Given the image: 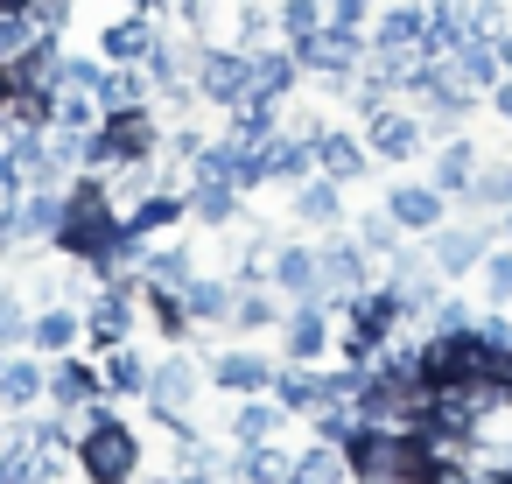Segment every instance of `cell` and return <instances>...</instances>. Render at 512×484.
<instances>
[{"label": "cell", "mask_w": 512, "mask_h": 484, "mask_svg": "<svg viewBox=\"0 0 512 484\" xmlns=\"http://www.w3.org/2000/svg\"><path fill=\"white\" fill-rule=\"evenodd\" d=\"M246 57H253V92H260V99H288V92H295V78H302L295 50L260 43V50H246Z\"/></svg>", "instance_id": "f1b7e54d"}, {"label": "cell", "mask_w": 512, "mask_h": 484, "mask_svg": "<svg viewBox=\"0 0 512 484\" xmlns=\"http://www.w3.org/2000/svg\"><path fill=\"white\" fill-rule=\"evenodd\" d=\"M183 218H190V197H183V190H148V197L127 211V232L155 239V232H176Z\"/></svg>", "instance_id": "4dcf8cb0"}, {"label": "cell", "mask_w": 512, "mask_h": 484, "mask_svg": "<svg viewBox=\"0 0 512 484\" xmlns=\"http://www.w3.org/2000/svg\"><path fill=\"white\" fill-rule=\"evenodd\" d=\"M155 36H162V22L141 15V8H127V15H113V22L99 29V57H106V64H148Z\"/></svg>", "instance_id": "5bb4252c"}, {"label": "cell", "mask_w": 512, "mask_h": 484, "mask_svg": "<svg viewBox=\"0 0 512 484\" xmlns=\"http://www.w3.org/2000/svg\"><path fill=\"white\" fill-rule=\"evenodd\" d=\"M498 246H512V204L498 211Z\"/></svg>", "instance_id": "c3c4849f"}, {"label": "cell", "mask_w": 512, "mask_h": 484, "mask_svg": "<svg viewBox=\"0 0 512 484\" xmlns=\"http://www.w3.org/2000/svg\"><path fill=\"white\" fill-rule=\"evenodd\" d=\"M274 36V8H267V0H239V15H232V43L239 50H260Z\"/></svg>", "instance_id": "f35d334b"}, {"label": "cell", "mask_w": 512, "mask_h": 484, "mask_svg": "<svg viewBox=\"0 0 512 484\" xmlns=\"http://www.w3.org/2000/svg\"><path fill=\"white\" fill-rule=\"evenodd\" d=\"M15 197H22V155L0 148V204H15Z\"/></svg>", "instance_id": "f6af8a7d"}, {"label": "cell", "mask_w": 512, "mask_h": 484, "mask_svg": "<svg viewBox=\"0 0 512 484\" xmlns=\"http://www.w3.org/2000/svg\"><path fill=\"white\" fill-rule=\"evenodd\" d=\"M0 8H22V15H29V8H36V0H0Z\"/></svg>", "instance_id": "681fc988"}, {"label": "cell", "mask_w": 512, "mask_h": 484, "mask_svg": "<svg viewBox=\"0 0 512 484\" xmlns=\"http://www.w3.org/2000/svg\"><path fill=\"white\" fill-rule=\"evenodd\" d=\"M316 176H330V183H365V169H372V148H365V134H351V127H323L316 141Z\"/></svg>", "instance_id": "8fae6325"}, {"label": "cell", "mask_w": 512, "mask_h": 484, "mask_svg": "<svg viewBox=\"0 0 512 484\" xmlns=\"http://www.w3.org/2000/svg\"><path fill=\"white\" fill-rule=\"evenodd\" d=\"M372 50H428V0H393V8H379Z\"/></svg>", "instance_id": "ac0fdd59"}, {"label": "cell", "mask_w": 512, "mask_h": 484, "mask_svg": "<svg viewBox=\"0 0 512 484\" xmlns=\"http://www.w3.org/2000/svg\"><path fill=\"white\" fill-rule=\"evenodd\" d=\"M190 85H197V99L204 106H239L246 92H253V57L239 50V43H204V57H197V71H190Z\"/></svg>", "instance_id": "5b68a950"}, {"label": "cell", "mask_w": 512, "mask_h": 484, "mask_svg": "<svg viewBox=\"0 0 512 484\" xmlns=\"http://www.w3.org/2000/svg\"><path fill=\"white\" fill-rule=\"evenodd\" d=\"M477 281H484V302L491 309H512V246H491L484 267H477Z\"/></svg>", "instance_id": "74e56055"}, {"label": "cell", "mask_w": 512, "mask_h": 484, "mask_svg": "<svg viewBox=\"0 0 512 484\" xmlns=\"http://www.w3.org/2000/svg\"><path fill=\"white\" fill-rule=\"evenodd\" d=\"M29 330H36V309H29L15 288H0V351H8V344H29Z\"/></svg>", "instance_id": "ab89813d"}, {"label": "cell", "mask_w": 512, "mask_h": 484, "mask_svg": "<svg viewBox=\"0 0 512 484\" xmlns=\"http://www.w3.org/2000/svg\"><path fill=\"white\" fill-rule=\"evenodd\" d=\"M190 274H197V253H190V246H148V260H141V295H183Z\"/></svg>", "instance_id": "44dd1931"}, {"label": "cell", "mask_w": 512, "mask_h": 484, "mask_svg": "<svg viewBox=\"0 0 512 484\" xmlns=\"http://www.w3.org/2000/svg\"><path fill=\"white\" fill-rule=\"evenodd\" d=\"M78 477L85 484H134L141 477V435L99 400V407H85L78 414Z\"/></svg>", "instance_id": "7a4b0ae2"}, {"label": "cell", "mask_w": 512, "mask_h": 484, "mask_svg": "<svg viewBox=\"0 0 512 484\" xmlns=\"http://www.w3.org/2000/svg\"><path fill=\"white\" fill-rule=\"evenodd\" d=\"M491 379H498V386H512V351H498V358H491Z\"/></svg>", "instance_id": "7dc6e473"}, {"label": "cell", "mask_w": 512, "mask_h": 484, "mask_svg": "<svg viewBox=\"0 0 512 484\" xmlns=\"http://www.w3.org/2000/svg\"><path fill=\"white\" fill-rule=\"evenodd\" d=\"M99 379H106V393H113V400H148V358H141L134 344L99 351Z\"/></svg>", "instance_id": "83f0119b"}, {"label": "cell", "mask_w": 512, "mask_h": 484, "mask_svg": "<svg viewBox=\"0 0 512 484\" xmlns=\"http://www.w3.org/2000/svg\"><path fill=\"white\" fill-rule=\"evenodd\" d=\"M162 155V120H155V106L141 99V106H120V113H99V127H92V155H85V169H134V162H155Z\"/></svg>", "instance_id": "3957f363"}, {"label": "cell", "mask_w": 512, "mask_h": 484, "mask_svg": "<svg viewBox=\"0 0 512 484\" xmlns=\"http://www.w3.org/2000/svg\"><path fill=\"white\" fill-rule=\"evenodd\" d=\"M99 400H113V393H106V379H99V358H78V351L50 358V407L85 414V407H99Z\"/></svg>", "instance_id": "30bf717a"}, {"label": "cell", "mask_w": 512, "mask_h": 484, "mask_svg": "<svg viewBox=\"0 0 512 484\" xmlns=\"http://www.w3.org/2000/svg\"><path fill=\"white\" fill-rule=\"evenodd\" d=\"M463 204H470V211H491V218H498V211L512 204V162H505V155H498V162H484V169L470 176V197H463Z\"/></svg>", "instance_id": "e575fe53"}, {"label": "cell", "mask_w": 512, "mask_h": 484, "mask_svg": "<svg viewBox=\"0 0 512 484\" xmlns=\"http://www.w3.org/2000/svg\"><path fill=\"white\" fill-rule=\"evenodd\" d=\"M330 344H337V316H330V302H295V309L281 316V358L316 365Z\"/></svg>", "instance_id": "9c48e42d"}, {"label": "cell", "mask_w": 512, "mask_h": 484, "mask_svg": "<svg viewBox=\"0 0 512 484\" xmlns=\"http://www.w3.org/2000/svg\"><path fill=\"white\" fill-rule=\"evenodd\" d=\"M288 463H295V456H288L281 442H239V456L225 463V477H232V484H288Z\"/></svg>", "instance_id": "d4e9b609"}, {"label": "cell", "mask_w": 512, "mask_h": 484, "mask_svg": "<svg viewBox=\"0 0 512 484\" xmlns=\"http://www.w3.org/2000/svg\"><path fill=\"white\" fill-rule=\"evenodd\" d=\"M323 22H330V8H323V0H274V29L288 36V50H295V43H309Z\"/></svg>", "instance_id": "d590c367"}, {"label": "cell", "mask_w": 512, "mask_h": 484, "mask_svg": "<svg viewBox=\"0 0 512 484\" xmlns=\"http://www.w3.org/2000/svg\"><path fill=\"white\" fill-rule=\"evenodd\" d=\"M274 372H281V365H267V351L232 344V351H218V358H211V372H204V379H211L218 393L246 400V393H267V386H274Z\"/></svg>", "instance_id": "4fadbf2b"}, {"label": "cell", "mask_w": 512, "mask_h": 484, "mask_svg": "<svg viewBox=\"0 0 512 484\" xmlns=\"http://www.w3.org/2000/svg\"><path fill=\"white\" fill-rule=\"evenodd\" d=\"M50 113H57L50 127H71V134H92V127H99V99L78 92V85H64V92L50 99Z\"/></svg>", "instance_id": "8d00e7d4"}, {"label": "cell", "mask_w": 512, "mask_h": 484, "mask_svg": "<svg viewBox=\"0 0 512 484\" xmlns=\"http://www.w3.org/2000/svg\"><path fill=\"white\" fill-rule=\"evenodd\" d=\"M386 211L400 218V232H407V239H428V232L449 218V197L421 176V183H393V190H386Z\"/></svg>", "instance_id": "7c38bea8"}, {"label": "cell", "mask_w": 512, "mask_h": 484, "mask_svg": "<svg viewBox=\"0 0 512 484\" xmlns=\"http://www.w3.org/2000/svg\"><path fill=\"white\" fill-rule=\"evenodd\" d=\"M484 169V155H477V141L470 134H449L442 148H435V169H428V183L449 197V204H463L470 197V176Z\"/></svg>", "instance_id": "e0dca14e"}, {"label": "cell", "mask_w": 512, "mask_h": 484, "mask_svg": "<svg viewBox=\"0 0 512 484\" xmlns=\"http://www.w3.org/2000/svg\"><path fill=\"white\" fill-rule=\"evenodd\" d=\"M323 8H330V22H344V29H365L379 0H323Z\"/></svg>", "instance_id": "ee69618b"}, {"label": "cell", "mask_w": 512, "mask_h": 484, "mask_svg": "<svg viewBox=\"0 0 512 484\" xmlns=\"http://www.w3.org/2000/svg\"><path fill=\"white\" fill-rule=\"evenodd\" d=\"M316 267H323V302L337 309V302H351V295H365L372 288V253L358 246V239H323L316 246Z\"/></svg>", "instance_id": "ba28073f"}, {"label": "cell", "mask_w": 512, "mask_h": 484, "mask_svg": "<svg viewBox=\"0 0 512 484\" xmlns=\"http://www.w3.org/2000/svg\"><path fill=\"white\" fill-rule=\"evenodd\" d=\"M281 134V99H260V92H246L239 106H232V127H225V141H239V148H267Z\"/></svg>", "instance_id": "7402d4cb"}, {"label": "cell", "mask_w": 512, "mask_h": 484, "mask_svg": "<svg viewBox=\"0 0 512 484\" xmlns=\"http://www.w3.org/2000/svg\"><path fill=\"white\" fill-rule=\"evenodd\" d=\"M183 197H190V218H197V225H211V232H225V225H239V218H246V204H239L246 190H232V183H190Z\"/></svg>", "instance_id": "f546056e"}, {"label": "cell", "mask_w": 512, "mask_h": 484, "mask_svg": "<svg viewBox=\"0 0 512 484\" xmlns=\"http://www.w3.org/2000/svg\"><path fill=\"white\" fill-rule=\"evenodd\" d=\"M29 344H36L43 358H64V351H78V344H85V316H78L71 302H50V309H36V330H29Z\"/></svg>", "instance_id": "603a6c76"}, {"label": "cell", "mask_w": 512, "mask_h": 484, "mask_svg": "<svg viewBox=\"0 0 512 484\" xmlns=\"http://www.w3.org/2000/svg\"><path fill=\"white\" fill-rule=\"evenodd\" d=\"M491 113H498V127H512V71L491 85Z\"/></svg>", "instance_id": "bcb514c9"}, {"label": "cell", "mask_w": 512, "mask_h": 484, "mask_svg": "<svg viewBox=\"0 0 512 484\" xmlns=\"http://www.w3.org/2000/svg\"><path fill=\"white\" fill-rule=\"evenodd\" d=\"M267 393L288 407V421H295V414L309 421V414L323 407V372H316V365H295V358H281V372H274V386H267Z\"/></svg>", "instance_id": "cb8c5ba5"}, {"label": "cell", "mask_w": 512, "mask_h": 484, "mask_svg": "<svg viewBox=\"0 0 512 484\" xmlns=\"http://www.w3.org/2000/svg\"><path fill=\"white\" fill-rule=\"evenodd\" d=\"M29 22H36V36H64L71 29V0H36Z\"/></svg>", "instance_id": "7bdbcfd3"}, {"label": "cell", "mask_w": 512, "mask_h": 484, "mask_svg": "<svg viewBox=\"0 0 512 484\" xmlns=\"http://www.w3.org/2000/svg\"><path fill=\"white\" fill-rule=\"evenodd\" d=\"M316 176V148L302 141V134H274L267 148H260V183H281V190H295V183H309Z\"/></svg>", "instance_id": "2e32d148"}, {"label": "cell", "mask_w": 512, "mask_h": 484, "mask_svg": "<svg viewBox=\"0 0 512 484\" xmlns=\"http://www.w3.org/2000/svg\"><path fill=\"white\" fill-rule=\"evenodd\" d=\"M295 225H309V232H344V183H330V176L295 183Z\"/></svg>", "instance_id": "ffe728a7"}, {"label": "cell", "mask_w": 512, "mask_h": 484, "mask_svg": "<svg viewBox=\"0 0 512 484\" xmlns=\"http://www.w3.org/2000/svg\"><path fill=\"white\" fill-rule=\"evenodd\" d=\"M232 330H239V337L281 330V302L267 295V281H239V295H232Z\"/></svg>", "instance_id": "d6a6232c"}, {"label": "cell", "mask_w": 512, "mask_h": 484, "mask_svg": "<svg viewBox=\"0 0 512 484\" xmlns=\"http://www.w3.org/2000/svg\"><path fill=\"white\" fill-rule=\"evenodd\" d=\"M470 323H477V316H470L463 295H442V302L428 309V330H470Z\"/></svg>", "instance_id": "b9f144b4"}, {"label": "cell", "mask_w": 512, "mask_h": 484, "mask_svg": "<svg viewBox=\"0 0 512 484\" xmlns=\"http://www.w3.org/2000/svg\"><path fill=\"white\" fill-rule=\"evenodd\" d=\"M155 484H176V477H155Z\"/></svg>", "instance_id": "f907efd6"}, {"label": "cell", "mask_w": 512, "mask_h": 484, "mask_svg": "<svg viewBox=\"0 0 512 484\" xmlns=\"http://www.w3.org/2000/svg\"><path fill=\"white\" fill-rule=\"evenodd\" d=\"M50 400V372L36 358H8V372H0V407L8 414H36Z\"/></svg>", "instance_id": "484cf974"}, {"label": "cell", "mask_w": 512, "mask_h": 484, "mask_svg": "<svg viewBox=\"0 0 512 484\" xmlns=\"http://www.w3.org/2000/svg\"><path fill=\"white\" fill-rule=\"evenodd\" d=\"M267 288H281L288 302H323V267H316V246H274Z\"/></svg>", "instance_id": "9a60e30c"}, {"label": "cell", "mask_w": 512, "mask_h": 484, "mask_svg": "<svg viewBox=\"0 0 512 484\" xmlns=\"http://www.w3.org/2000/svg\"><path fill=\"white\" fill-rule=\"evenodd\" d=\"M29 43H36V22H29L22 8H0V64H15Z\"/></svg>", "instance_id": "60d3db41"}, {"label": "cell", "mask_w": 512, "mask_h": 484, "mask_svg": "<svg viewBox=\"0 0 512 484\" xmlns=\"http://www.w3.org/2000/svg\"><path fill=\"white\" fill-rule=\"evenodd\" d=\"M120 204H113V190H106V176L92 169V176H78V183H64V225H57V253L64 260H78V267H92L113 239H120Z\"/></svg>", "instance_id": "6da1fadb"}, {"label": "cell", "mask_w": 512, "mask_h": 484, "mask_svg": "<svg viewBox=\"0 0 512 484\" xmlns=\"http://www.w3.org/2000/svg\"><path fill=\"white\" fill-rule=\"evenodd\" d=\"M281 421H288V407H281L274 393H246V400L232 407V442H274Z\"/></svg>", "instance_id": "1f68e13d"}, {"label": "cell", "mask_w": 512, "mask_h": 484, "mask_svg": "<svg viewBox=\"0 0 512 484\" xmlns=\"http://www.w3.org/2000/svg\"><path fill=\"white\" fill-rule=\"evenodd\" d=\"M134 323H141V295L134 288H99L85 302V351H113V344H134Z\"/></svg>", "instance_id": "52a82bcc"}, {"label": "cell", "mask_w": 512, "mask_h": 484, "mask_svg": "<svg viewBox=\"0 0 512 484\" xmlns=\"http://www.w3.org/2000/svg\"><path fill=\"white\" fill-rule=\"evenodd\" d=\"M0 372H8V358H0Z\"/></svg>", "instance_id": "816d5d0a"}, {"label": "cell", "mask_w": 512, "mask_h": 484, "mask_svg": "<svg viewBox=\"0 0 512 484\" xmlns=\"http://www.w3.org/2000/svg\"><path fill=\"white\" fill-rule=\"evenodd\" d=\"M351 239H358V246H365L372 260H393V253L407 246V232H400V218H393L386 204H379V211H365V218L351 225Z\"/></svg>", "instance_id": "836d02e7"}, {"label": "cell", "mask_w": 512, "mask_h": 484, "mask_svg": "<svg viewBox=\"0 0 512 484\" xmlns=\"http://www.w3.org/2000/svg\"><path fill=\"white\" fill-rule=\"evenodd\" d=\"M491 239H498V218L463 204V218H442V225L428 232V253H435V267H442L449 281H463V274H477V267H484Z\"/></svg>", "instance_id": "277c9868"}, {"label": "cell", "mask_w": 512, "mask_h": 484, "mask_svg": "<svg viewBox=\"0 0 512 484\" xmlns=\"http://www.w3.org/2000/svg\"><path fill=\"white\" fill-rule=\"evenodd\" d=\"M232 295H239V281L190 274V288H183V309H190V323H197V330H211V323H232Z\"/></svg>", "instance_id": "4316f807"}, {"label": "cell", "mask_w": 512, "mask_h": 484, "mask_svg": "<svg viewBox=\"0 0 512 484\" xmlns=\"http://www.w3.org/2000/svg\"><path fill=\"white\" fill-rule=\"evenodd\" d=\"M421 113L407 106V99H386L379 113H365V148H372V162H414L421 155Z\"/></svg>", "instance_id": "8992f818"}, {"label": "cell", "mask_w": 512, "mask_h": 484, "mask_svg": "<svg viewBox=\"0 0 512 484\" xmlns=\"http://www.w3.org/2000/svg\"><path fill=\"white\" fill-rule=\"evenodd\" d=\"M288 484H358V470H351V449L316 435L309 449H295V463H288Z\"/></svg>", "instance_id": "d6986e66"}]
</instances>
